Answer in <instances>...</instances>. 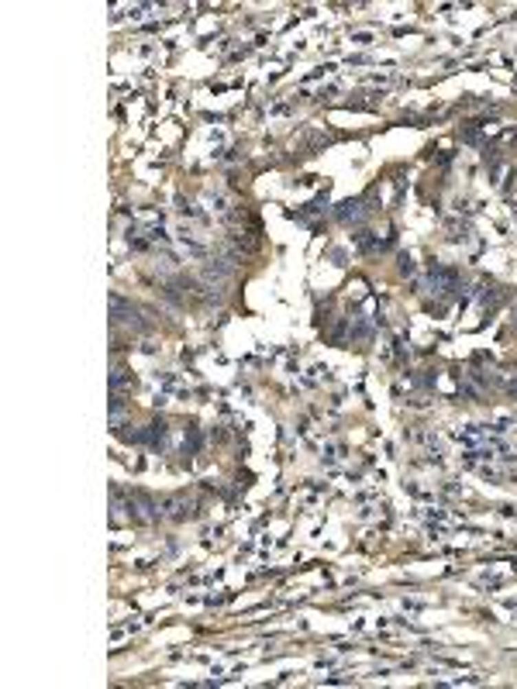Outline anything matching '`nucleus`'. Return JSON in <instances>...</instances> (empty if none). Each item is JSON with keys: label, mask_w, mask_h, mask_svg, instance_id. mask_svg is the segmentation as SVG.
<instances>
[{"label": "nucleus", "mask_w": 517, "mask_h": 689, "mask_svg": "<svg viewBox=\"0 0 517 689\" xmlns=\"http://www.w3.org/2000/svg\"><path fill=\"white\" fill-rule=\"evenodd\" d=\"M111 310H114V321H121V324H131V328H142V321H138V310L135 307H128L118 293L111 297Z\"/></svg>", "instance_id": "f257e3e1"}]
</instances>
